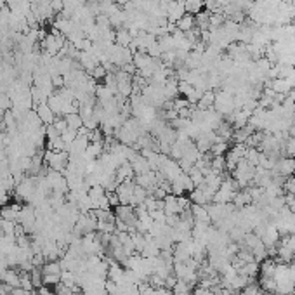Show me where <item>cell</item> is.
<instances>
[{"label":"cell","instance_id":"obj_1","mask_svg":"<svg viewBox=\"0 0 295 295\" xmlns=\"http://www.w3.org/2000/svg\"><path fill=\"white\" fill-rule=\"evenodd\" d=\"M44 162L51 170L56 172H64V169L69 163V153L68 151H52L45 149L44 151Z\"/></svg>","mask_w":295,"mask_h":295},{"label":"cell","instance_id":"obj_2","mask_svg":"<svg viewBox=\"0 0 295 295\" xmlns=\"http://www.w3.org/2000/svg\"><path fill=\"white\" fill-rule=\"evenodd\" d=\"M42 271V280H44L45 287H56V285L61 281V273H62V267L58 260H47L44 266L40 267Z\"/></svg>","mask_w":295,"mask_h":295},{"label":"cell","instance_id":"obj_3","mask_svg":"<svg viewBox=\"0 0 295 295\" xmlns=\"http://www.w3.org/2000/svg\"><path fill=\"white\" fill-rule=\"evenodd\" d=\"M35 111H37L38 118H40L42 123H44V125L54 123V120L58 118V117H56V113L51 110V106H49L47 103H42V104H38V106H35Z\"/></svg>","mask_w":295,"mask_h":295},{"label":"cell","instance_id":"obj_4","mask_svg":"<svg viewBox=\"0 0 295 295\" xmlns=\"http://www.w3.org/2000/svg\"><path fill=\"white\" fill-rule=\"evenodd\" d=\"M130 163H132V169H134L135 176H142V174L151 172V167H149V163H148V158H146V156H142L141 153H139V155H135L134 158L130 160Z\"/></svg>","mask_w":295,"mask_h":295},{"label":"cell","instance_id":"obj_5","mask_svg":"<svg viewBox=\"0 0 295 295\" xmlns=\"http://www.w3.org/2000/svg\"><path fill=\"white\" fill-rule=\"evenodd\" d=\"M0 281H2L3 285H7L9 288H19V283H21L19 271L9 267V269H7L5 273L2 274V276H0Z\"/></svg>","mask_w":295,"mask_h":295},{"label":"cell","instance_id":"obj_6","mask_svg":"<svg viewBox=\"0 0 295 295\" xmlns=\"http://www.w3.org/2000/svg\"><path fill=\"white\" fill-rule=\"evenodd\" d=\"M117 180H118V184L120 182H125V180H132L134 179V169H132V163L130 162H123L120 167L117 169Z\"/></svg>","mask_w":295,"mask_h":295},{"label":"cell","instance_id":"obj_7","mask_svg":"<svg viewBox=\"0 0 295 295\" xmlns=\"http://www.w3.org/2000/svg\"><path fill=\"white\" fill-rule=\"evenodd\" d=\"M172 295H193V285L177 280L172 287Z\"/></svg>","mask_w":295,"mask_h":295},{"label":"cell","instance_id":"obj_8","mask_svg":"<svg viewBox=\"0 0 295 295\" xmlns=\"http://www.w3.org/2000/svg\"><path fill=\"white\" fill-rule=\"evenodd\" d=\"M64 120H66V123H68V127L73 128V130H80V128L83 127V120H82V117H80L78 113L66 115Z\"/></svg>","mask_w":295,"mask_h":295},{"label":"cell","instance_id":"obj_9","mask_svg":"<svg viewBox=\"0 0 295 295\" xmlns=\"http://www.w3.org/2000/svg\"><path fill=\"white\" fill-rule=\"evenodd\" d=\"M76 135H78V130H73V128H66L64 132L61 134V139L64 141V144H66V148H69V144H71L73 141L76 139Z\"/></svg>","mask_w":295,"mask_h":295},{"label":"cell","instance_id":"obj_10","mask_svg":"<svg viewBox=\"0 0 295 295\" xmlns=\"http://www.w3.org/2000/svg\"><path fill=\"white\" fill-rule=\"evenodd\" d=\"M193 17L191 16H186V14H184L182 17H180L179 21H177V28H179L180 31H187V30H191V28H193Z\"/></svg>","mask_w":295,"mask_h":295},{"label":"cell","instance_id":"obj_11","mask_svg":"<svg viewBox=\"0 0 295 295\" xmlns=\"http://www.w3.org/2000/svg\"><path fill=\"white\" fill-rule=\"evenodd\" d=\"M56 127V130L59 132V134H62V132L68 128V123H66V120H64V117H58L54 120V123H52Z\"/></svg>","mask_w":295,"mask_h":295},{"label":"cell","instance_id":"obj_12","mask_svg":"<svg viewBox=\"0 0 295 295\" xmlns=\"http://www.w3.org/2000/svg\"><path fill=\"white\" fill-rule=\"evenodd\" d=\"M9 198H10V191H7L5 187L0 184V208L9 203Z\"/></svg>","mask_w":295,"mask_h":295},{"label":"cell","instance_id":"obj_13","mask_svg":"<svg viewBox=\"0 0 295 295\" xmlns=\"http://www.w3.org/2000/svg\"><path fill=\"white\" fill-rule=\"evenodd\" d=\"M285 245H287L288 248L294 250V252H295V233H294V235H290L287 239H285Z\"/></svg>","mask_w":295,"mask_h":295}]
</instances>
